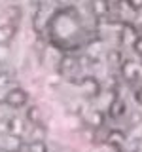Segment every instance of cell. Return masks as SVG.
<instances>
[{
	"label": "cell",
	"mask_w": 142,
	"mask_h": 152,
	"mask_svg": "<svg viewBox=\"0 0 142 152\" xmlns=\"http://www.w3.org/2000/svg\"><path fill=\"white\" fill-rule=\"evenodd\" d=\"M28 101H30V95L25 88H15L8 89L6 93H4V103L8 104V107L12 108H23V107H28Z\"/></svg>",
	"instance_id": "obj_2"
},
{
	"label": "cell",
	"mask_w": 142,
	"mask_h": 152,
	"mask_svg": "<svg viewBox=\"0 0 142 152\" xmlns=\"http://www.w3.org/2000/svg\"><path fill=\"white\" fill-rule=\"evenodd\" d=\"M133 50H135L138 55H142V34H140L138 40H136V44H135V48H133Z\"/></svg>",
	"instance_id": "obj_16"
},
{
	"label": "cell",
	"mask_w": 142,
	"mask_h": 152,
	"mask_svg": "<svg viewBox=\"0 0 142 152\" xmlns=\"http://www.w3.org/2000/svg\"><path fill=\"white\" fill-rule=\"evenodd\" d=\"M9 84V76L6 72H0V88H4V86Z\"/></svg>",
	"instance_id": "obj_15"
},
{
	"label": "cell",
	"mask_w": 142,
	"mask_h": 152,
	"mask_svg": "<svg viewBox=\"0 0 142 152\" xmlns=\"http://www.w3.org/2000/svg\"><path fill=\"white\" fill-rule=\"evenodd\" d=\"M85 23L80 12L72 6L59 8L47 21V36L57 50L74 51L85 44Z\"/></svg>",
	"instance_id": "obj_1"
},
{
	"label": "cell",
	"mask_w": 142,
	"mask_h": 152,
	"mask_svg": "<svg viewBox=\"0 0 142 152\" xmlns=\"http://www.w3.org/2000/svg\"><path fill=\"white\" fill-rule=\"evenodd\" d=\"M59 70H61V74H64V76L68 74L72 78V76H78L80 72V63L76 59H72V57H64L59 65Z\"/></svg>",
	"instance_id": "obj_6"
},
{
	"label": "cell",
	"mask_w": 142,
	"mask_h": 152,
	"mask_svg": "<svg viewBox=\"0 0 142 152\" xmlns=\"http://www.w3.org/2000/svg\"><path fill=\"white\" fill-rule=\"evenodd\" d=\"M140 38V32L136 31L133 25H129V23H125L123 25V31H121V44L123 46H131V48H135V44H136V40Z\"/></svg>",
	"instance_id": "obj_4"
},
{
	"label": "cell",
	"mask_w": 142,
	"mask_h": 152,
	"mask_svg": "<svg viewBox=\"0 0 142 152\" xmlns=\"http://www.w3.org/2000/svg\"><path fill=\"white\" fill-rule=\"evenodd\" d=\"M135 101H136V103H138L140 107H142V86H140V88L135 91Z\"/></svg>",
	"instance_id": "obj_17"
},
{
	"label": "cell",
	"mask_w": 142,
	"mask_h": 152,
	"mask_svg": "<svg viewBox=\"0 0 142 152\" xmlns=\"http://www.w3.org/2000/svg\"><path fill=\"white\" fill-rule=\"evenodd\" d=\"M89 8H91V13L95 17H106L110 15L112 4L110 0H89Z\"/></svg>",
	"instance_id": "obj_5"
},
{
	"label": "cell",
	"mask_w": 142,
	"mask_h": 152,
	"mask_svg": "<svg viewBox=\"0 0 142 152\" xmlns=\"http://www.w3.org/2000/svg\"><path fill=\"white\" fill-rule=\"evenodd\" d=\"M27 152H47V145L44 141H30L27 145Z\"/></svg>",
	"instance_id": "obj_12"
},
{
	"label": "cell",
	"mask_w": 142,
	"mask_h": 152,
	"mask_svg": "<svg viewBox=\"0 0 142 152\" xmlns=\"http://www.w3.org/2000/svg\"><path fill=\"white\" fill-rule=\"evenodd\" d=\"M129 2V6L135 10V12H138V10L142 8V0H127Z\"/></svg>",
	"instance_id": "obj_14"
},
{
	"label": "cell",
	"mask_w": 142,
	"mask_h": 152,
	"mask_svg": "<svg viewBox=\"0 0 142 152\" xmlns=\"http://www.w3.org/2000/svg\"><path fill=\"white\" fill-rule=\"evenodd\" d=\"M125 112H127V107L121 99H114V101L108 104V116H112V118H120Z\"/></svg>",
	"instance_id": "obj_8"
},
{
	"label": "cell",
	"mask_w": 142,
	"mask_h": 152,
	"mask_svg": "<svg viewBox=\"0 0 142 152\" xmlns=\"http://www.w3.org/2000/svg\"><path fill=\"white\" fill-rule=\"evenodd\" d=\"M25 116H27V122H30V126H34V124H42V114H40V108H38L36 104H28Z\"/></svg>",
	"instance_id": "obj_9"
},
{
	"label": "cell",
	"mask_w": 142,
	"mask_h": 152,
	"mask_svg": "<svg viewBox=\"0 0 142 152\" xmlns=\"http://www.w3.org/2000/svg\"><path fill=\"white\" fill-rule=\"evenodd\" d=\"M125 133L123 131H120V129H116V131H110L108 133V142H110V145H116V146H121L125 145Z\"/></svg>",
	"instance_id": "obj_10"
},
{
	"label": "cell",
	"mask_w": 142,
	"mask_h": 152,
	"mask_svg": "<svg viewBox=\"0 0 142 152\" xmlns=\"http://www.w3.org/2000/svg\"><path fill=\"white\" fill-rule=\"evenodd\" d=\"M6 152H17V150H6Z\"/></svg>",
	"instance_id": "obj_18"
},
{
	"label": "cell",
	"mask_w": 142,
	"mask_h": 152,
	"mask_svg": "<svg viewBox=\"0 0 142 152\" xmlns=\"http://www.w3.org/2000/svg\"><path fill=\"white\" fill-rule=\"evenodd\" d=\"M30 137H32V141H44V137H46L44 124H34V126H30Z\"/></svg>",
	"instance_id": "obj_11"
},
{
	"label": "cell",
	"mask_w": 142,
	"mask_h": 152,
	"mask_svg": "<svg viewBox=\"0 0 142 152\" xmlns=\"http://www.w3.org/2000/svg\"><path fill=\"white\" fill-rule=\"evenodd\" d=\"M108 57H110V61H112V63H120V65H123L121 63V53H120V51H110V53H108Z\"/></svg>",
	"instance_id": "obj_13"
},
{
	"label": "cell",
	"mask_w": 142,
	"mask_h": 152,
	"mask_svg": "<svg viewBox=\"0 0 142 152\" xmlns=\"http://www.w3.org/2000/svg\"><path fill=\"white\" fill-rule=\"evenodd\" d=\"M76 84L80 86L82 93L89 99H95V97L101 95V84H99V80L95 78V76H80V78L76 80Z\"/></svg>",
	"instance_id": "obj_3"
},
{
	"label": "cell",
	"mask_w": 142,
	"mask_h": 152,
	"mask_svg": "<svg viewBox=\"0 0 142 152\" xmlns=\"http://www.w3.org/2000/svg\"><path fill=\"white\" fill-rule=\"evenodd\" d=\"M104 112H101V110H89L87 114H85V124L87 126H91V127H102V124H104Z\"/></svg>",
	"instance_id": "obj_7"
}]
</instances>
